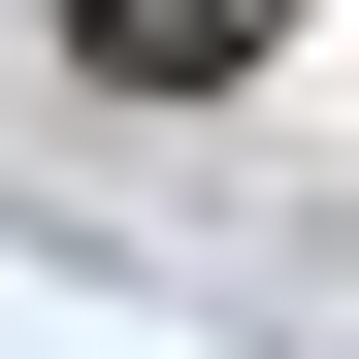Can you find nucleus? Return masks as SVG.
<instances>
[{
	"instance_id": "obj_1",
	"label": "nucleus",
	"mask_w": 359,
	"mask_h": 359,
	"mask_svg": "<svg viewBox=\"0 0 359 359\" xmlns=\"http://www.w3.org/2000/svg\"><path fill=\"white\" fill-rule=\"evenodd\" d=\"M262 33H294V0H66V66H131V98H229Z\"/></svg>"
}]
</instances>
